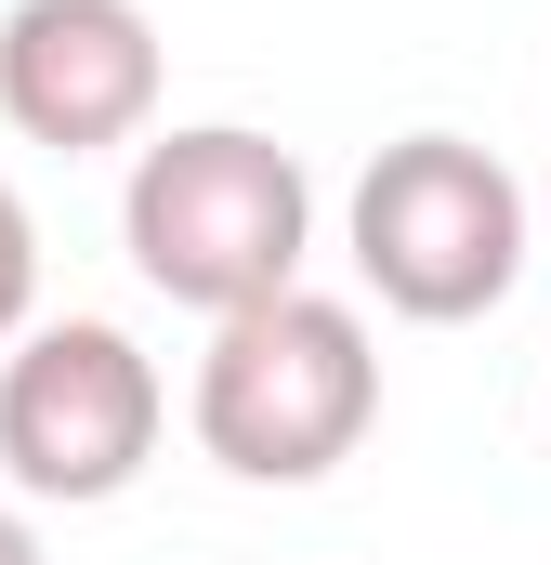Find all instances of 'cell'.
<instances>
[{
	"label": "cell",
	"mask_w": 551,
	"mask_h": 565,
	"mask_svg": "<svg viewBox=\"0 0 551 565\" xmlns=\"http://www.w3.org/2000/svg\"><path fill=\"white\" fill-rule=\"evenodd\" d=\"M184 422H197V447L237 487H315V473H342L368 447V422H381V342L328 289L237 302V316H210V355H197Z\"/></svg>",
	"instance_id": "7a4b0ae2"
},
{
	"label": "cell",
	"mask_w": 551,
	"mask_h": 565,
	"mask_svg": "<svg viewBox=\"0 0 551 565\" xmlns=\"http://www.w3.org/2000/svg\"><path fill=\"white\" fill-rule=\"evenodd\" d=\"M40 316V224H26V198L0 184V342Z\"/></svg>",
	"instance_id": "8992f818"
},
{
	"label": "cell",
	"mask_w": 551,
	"mask_h": 565,
	"mask_svg": "<svg viewBox=\"0 0 551 565\" xmlns=\"http://www.w3.org/2000/svg\"><path fill=\"white\" fill-rule=\"evenodd\" d=\"M526 224H539V198H526L473 132L381 145V158L355 171V211H342L355 277L381 289L408 329H460V316L512 302V277H526Z\"/></svg>",
	"instance_id": "3957f363"
},
{
	"label": "cell",
	"mask_w": 551,
	"mask_h": 565,
	"mask_svg": "<svg viewBox=\"0 0 551 565\" xmlns=\"http://www.w3.org/2000/svg\"><path fill=\"white\" fill-rule=\"evenodd\" d=\"M0 565H40V526H26V500H0Z\"/></svg>",
	"instance_id": "52a82bcc"
},
{
	"label": "cell",
	"mask_w": 551,
	"mask_h": 565,
	"mask_svg": "<svg viewBox=\"0 0 551 565\" xmlns=\"http://www.w3.org/2000/svg\"><path fill=\"white\" fill-rule=\"evenodd\" d=\"M539 211H551V184H539Z\"/></svg>",
	"instance_id": "ba28073f"
},
{
	"label": "cell",
	"mask_w": 551,
	"mask_h": 565,
	"mask_svg": "<svg viewBox=\"0 0 551 565\" xmlns=\"http://www.w3.org/2000/svg\"><path fill=\"white\" fill-rule=\"evenodd\" d=\"M119 250L158 302L184 316H237V302H276L302 289V250H315V184L302 158L250 119H197V132H144L132 184H119Z\"/></svg>",
	"instance_id": "6da1fadb"
},
{
	"label": "cell",
	"mask_w": 551,
	"mask_h": 565,
	"mask_svg": "<svg viewBox=\"0 0 551 565\" xmlns=\"http://www.w3.org/2000/svg\"><path fill=\"white\" fill-rule=\"evenodd\" d=\"M539 395H551V382H539Z\"/></svg>",
	"instance_id": "9c48e42d"
},
{
	"label": "cell",
	"mask_w": 551,
	"mask_h": 565,
	"mask_svg": "<svg viewBox=\"0 0 551 565\" xmlns=\"http://www.w3.org/2000/svg\"><path fill=\"white\" fill-rule=\"evenodd\" d=\"M158 422H171V395H158V355L132 329H106V316H26L13 329V355H0V473H13V500H66V513L119 500L158 460Z\"/></svg>",
	"instance_id": "277c9868"
},
{
	"label": "cell",
	"mask_w": 551,
	"mask_h": 565,
	"mask_svg": "<svg viewBox=\"0 0 551 565\" xmlns=\"http://www.w3.org/2000/svg\"><path fill=\"white\" fill-rule=\"evenodd\" d=\"M0 119L26 145H144L158 132V13L144 0H13L0 13Z\"/></svg>",
	"instance_id": "5b68a950"
}]
</instances>
